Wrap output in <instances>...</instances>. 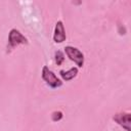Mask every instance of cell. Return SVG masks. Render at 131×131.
Returning a JSON list of instances; mask_svg holds the SVG:
<instances>
[{"label": "cell", "mask_w": 131, "mask_h": 131, "mask_svg": "<svg viewBox=\"0 0 131 131\" xmlns=\"http://www.w3.org/2000/svg\"><path fill=\"white\" fill-rule=\"evenodd\" d=\"M59 75L60 77L64 80V81H71L73 80L77 75H78V68L74 67V68H71L69 71H63L61 70L59 72Z\"/></svg>", "instance_id": "cell-6"}, {"label": "cell", "mask_w": 131, "mask_h": 131, "mask_svg": "<svg viewBox=\"0 0 131 131\" xmlns=\"http://www.w3.org/2000/svg\"><path fill=\"white\" fill-rule=\"evenodd\" d=\"M64 51H66V54L68 55V57L72 61H74L79 68L83 67V64H84V54L82 53V51H80L78 48H76L74 46H66Z\"/></svg>", "instance_id": "cell-3"}, {"label": "cell", "mask_w": 131, "mask_h": 131, "mask_svg": "<svg viewBox=\"0 0 131 131\" xmlns=\"http://www.w3.org/2000/svg\"><path fill=\"white\" fill-rule=\"evenodd\" d=\"M67 36H66V31H64V27H63V23L61 20H58L55 24V28H54V34H53V40L55 43H61L66 40Z\"/></svg>", "instance_id": "cell-5"}, {"label": "cell", "mask_w": 131, "mask_h": 131, "mask_svg": "<svg viewBox=\"0 0 131 131\" xmlns=\"http://www.w3.org/2000/svg\"><path fill=\"white\" fill-rule=\"evenodd\" d=\"M42 79L46 82V84L51 88H57L62 85V81L56 77V75L49 70L48 67L44 66L42 69Z\"/></svg>", "instance_id": "cell-2"}, {"label": "cell", "mask_w": 131, "mask_h": 131, "mask_svg": "<svg viewBox=\"0 0 131 131\" xmlns=\"http://www.w3.org/2000/svg\"><path fill=\"white\" fill-rule=\"evenodd\" d=\"M28 39L16 29H11L8 35V45H7V49L12 50L13 48H15L18 45L21 44H28Z\"/></svg>", "instance_id": "cell-1"}, {"label": "cell", "mask_w": 131, "mask_h": 131, "mask_svg": "<svg viewBox=\"0 0 131 131\" xmlns=\"http://www.w3.org/2000/svg\"><path fill=\"white\" fill-rule=\"evenodd\" d=\"M113 120L118 123L120 126H122L126 131H130V124H131V115L130 113H118L113 117Z\"/></svg>", "instance_id": "cell-4"}, {"label": "cell", "mask_w": 131, "mask_h": 131, "mask_svg": "<svg viewBox=\"0 0 131 131\" xmlns=\"http://www.w3.org/2000/svg\"><path fill=\"white\" fill-rule=\"evenodd\" d=\"M62 116H63V115H62V113H61L60 111H55V112L52 113V115H51V119H52L53 122H57V121L61 120Z\"/></svg>", "instance_id": "cell-8"}, {"label": "cell", "mask_w": 131, "mask_h": 131, "mask_svg": "<svg viewBox=\"0 0 131 131\" xmlns=\"http://www.w3.org/2000/svg\"><path fill=\"white\" fill-rule=\"evenodd\" d=\"M64 61V55L60 50H57L55 52V62L57 66H60Z\"/></svg>", "instance_id": "cell-7"}]
</instances>
